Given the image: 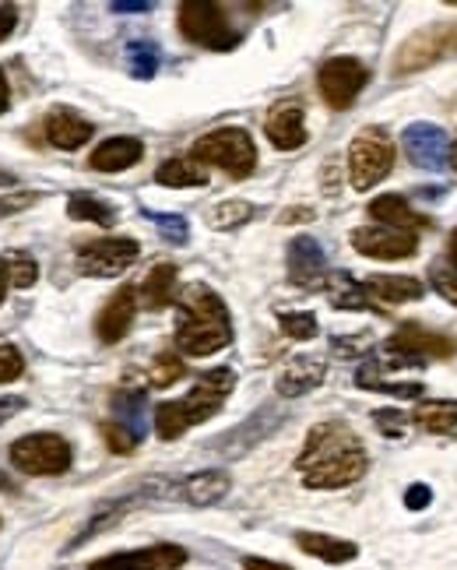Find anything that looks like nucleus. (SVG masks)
Returning a JSON list of instances; mask_svg holds the SVG:
<instances>
[{"instance_id": "nucleus-1", "label": "nucleus", "mask_w": 457, "mask_h": 570, "mask_svg": "<svg viewBox=\"0 0 457 570\" xmlns=\"http://www.w3.org/2000/svg\"><path fill=\"white\" fill-rule=\"evenodd\" d=\"M366 465L369 458L363 440L342 419L317 423L296 458L306 490H342L366 476Z\"/></svg>"}, {"instance_id": "nucleus-2", "label": "nucleus", "mask_w": 457, "mask_h": 570, "mask_svg": "<svg viewBox=\"0 0 457 570\" xmlns=\"http://www.w3.org/2000/svg\"><path fill=\"white\" fill-rule=\"evenodd\" d=\"M180 314H176V345L186 356H215L233 342V320L219 293L207 285L194 282L176 296Z\"/></svg>"}, {"instance_id": "nucleus-3", "label": "nucleus", "mask_w": 457, "mask_h": 570, "mask_svg": "<svg viewBox=\"0 0 457 570\" xmlns=\"http://www.w3.org/2000/svg\"><path fill=\"white\" fill-rule=\"evenodd\" d=\"M233 388H236V374L228 370V366L201 374L191 395L180 398V401H162L159 409H155V430H159V437L162 440H176V437H183L186 430H191V426L219 416L222 401L233 395Z\"/></svg>"}, {"instance_id": "nucleus-4", "label": "nucleus", "mask_w": 457, "mask_h": 570, "mask_svg": "<svg viewBox=\"0 0 457 570\" xmlns=\"http://www.w3.org/2000/svg\"><path fill=\"white\" fill-rule=\"evenodd\" d=\"M194 159L201 166H219L233 180H243L257 166V149H254V138L243 128H219L212 134L197 138Z\"/></svg>"}, {"instance_id": "nucleus-5", "label": "nucleus", "mask_w": 457, "mask_h": 570, "mask_svg": "<svg viewBox=\"0 0 457 570\" xmlns=\"http://www.w3.org/2000/svg\"><path fill=\"white\" fill-rule=\"evenodd\" d=\"M457 57V22H433L419 32H412L394 53V74H415L426 71L440 60Z\"/></svg>"}, {"instance_id": "nucleus-6", "label": "nucleus", "mask_w": 457, "mask_h": 570, "mask_svg": "<svg viewBox=\"0 0 457 570\" xmlns=\"http://www.w3.org/2000/svg\"><path fill=\"white\" fill-rule=\"evenodd\" d=\"M394 170V141L380 128H366L348 145V180L356 191H369Z\"/></svg>"}, {"instance_id": "nucleus-7", "label": "nucleus", "mask_w": 457, "mask_h": 570, "mask_svg": "<svg viewBox=\"0 0 457 570\" xmlns=\"http://www.w3.org/2000/svg\"><path fill=\"white\" fill-rule=\"evenodd\" d=\"M180 32L204 50L240 47V32L228 22L225 8L207 4V0H186V4H180Z\"/></svg>"}, {"instance_id": "nucleus-8", "label": "nucleus", "mask_w": 457, "mask_h": 570, "mask_svg": "<svg viewBox=\"0 0 457 570\" xmlns=\"http://www.w3.org/2000/svg\"><path fill=\"white\" fill-rule=\"evenodd\" d=\"M11 465L26 476H60L71 468V444L60 434H29L11 444Z\"/></svg>"}, {"instance_id": "nucleus-9", "label": "nucleus", "mask_w": 457, "mask_h": 570, "mask_svg": "<svg viewBox=\"0 0 457 570\" xmlns=\"http://www.w3.org/2000/svg\"><path fill=\"white\" fill-rule=\"evenodd\" d=\"M369 71L356 57H331L317 74V89L331 110H348L356 103V95L366 89Z\"/></svg>"}, {"instance_id": "nucleus-10", "label": "nucleus", "mask_w": 457, "mask_h": 570, "mask_svg": "<svg viewBox=\"0 0 457 570\" xmlns=\"http://www.w3.org/2000/svg\"><path fill=\"white\" fill-rule=\"evenodd\" d=\"M384 349L394 363H426V359H450L457 353V342L450 335L405 324V328H398L387 338Z\"/></svg>"}, {"instance_id": "nucleus-11", "label": "nucleus", "mask_w": 457, "mask_h": 570, "mask_svg": "<svg viewBox=\"0 0 457 570\" xmlns=\"http://www.w3.org/2000/svg\"><path fill=\"white\" fill-rule=\"evenodd\" d=\"M141 247L134 240H123V236H106V240H95L89 247L78 251V272L81 275H92V278H116L131 268L138 261Z\"/></svg>"}, {"instance_id": "nucleus-12", "label": "nucleus", "mask_w": 457, "mask_h": 570, "mask_svg": "<svg viewBox=\"0 0 457 570\" xmlns=\"http://www.w3.org/2000/svg\"><path fill=\"white\" fill-rule=\"evenodd\" d=\"M402 145L412 159V166H419V170L436 173L450 162V141H447L444 128H436V124H408L402 134Z\"/></svg>"}, {"instance_id": "nucleus-13", "label": "nucleus", "mask_w": 457, "mask_h": 570, "mask_svg": "<svg viewBox=\"0 0 457 570\" xmlns=\"http://www.w3.org/2000/svg\"><path fill=\"white\" fill-rule=\"evenodd\" d=\"M186 563V553L173 542H159V546H144V549H131V553H110L95 563H89V570H176Z\"/></svg>"}, {"instance_id": "nucleus-14", "label": "nucleus", "mask_w": 457, "mask_h": 570, "mask_svg": "<svg viewBox=\"0 0 457 570\" xmlns=\"http://www.w3.org/2000/svg\"><path fill=\"white\" fill-rule=\"evenodd\" d=\"M352 247H356L363 257H377V261H402L419 251V240L412 233H398V230H384V226H363L352 233Z\"/></svg>"}, {"instance_id": "nucleus-15", "label": "nucleus", "mask_w": 457, "mask_h": 570, "mask_svg": "<svg viewBox=\"0 0 457 570\" xmlns=\"http://www.w3.org/2000/svg\"><path fill=\"white\" fill-rule=\"evenodd\" d=\"M134 314H138V289H131V285H123V289L113 293L110 303H106V307H102L99 317H95V332H99V338L106 342V345L120 342L123 335L131 332Z\"/></svg>"}, {"instance_id": "nucleus-16", "label": "nucleus", "mask_w": 457, "mask_h": 570, "mask_svg": "<svg viewBox=\"0 0 457 570\" xmlns=\"http://www.w3.org/2000/svg\"><path fill=\"white\" fill-rule=\"evenodd\" d=\"M324 272H327V254L314 236H296L288 243V275H293L296 285L314 289V285H321Z\"/></svg>"}, {"instance_id": "nucleus-17", "label": "nucleus", "mask_w": 457, "mask_h": 570, "mask_svg": "<svg viewBox=\"0 0 457 570\" xmlns=\"http://www.w3.org/2000/svg\"><path fill=\"white\" fill-rule=\"evenodd\" d=\"M264 134L272 141L275 149L282 152H293L306 141V116L299 103H278L264 120Z\"/></svg>"}, {"instance_id": "nucleus-18", "label": "nucleus", "mask_w": 457, "mask_h": 570, "mask_svg": "<svg viewBox=\"0 0 457 570\" xmlns=\"http://www.w3.org/2000/svg\"><path fill=\"white\" fill-rule=\"evenodd\" d=\"M92 124L81 113H74V110H53L50 116H47V124H43V134H47V141L53 149H64V152H74V149H81V145H89L92 141Z\"/></svg>"}, {"instance_id": "nucleus-19", "label": "nucleus", "mask_w": 457, "mask_h": 570, "mask_svg": "<svg viewBox=\"0 0 457 570\" xmlns=\"http://www.w3.org/2000/svg\"><path fill=\"white\" fill-rule=\"evenodd\" d=\"M324 374H327L324 359H317V356H299V359H293V363H288L285 370L278 374L275 388H278L282 398H299V395H306V391L321 388V384H324Z\"/></svg>"}, {"instance_id": "nucleus-20", "label": "nucleus", "mask_w": 457, "mask_h": 570, "mask_svg": "<svg viewBox=\"0 0 457 570\" xmlns=\"http://www.w3.org/2000/svg\"><path fill=\"white\" fill-rule=\"evenodd\" d=\"M369 215L380 222L384 230H398V233H415V230H426L429 218L412 212L408 201L402 194H380L369 201Z\"/></svg>"}, {"instance_id": "nucleus-21", "label": "nucleus", "mask_w": 457, "mask_h": 570, "mask_svg": "<svg viewBox=\"0 0 457 570\" xmlns=\"http://www.w3.org/2000/svg\"><path fill=\"white\" fill-rule=\"evenodd\" d=\"M144 155V145L138 138H106L102 145L89 155V166L99 170V173H123V170H131L138 166Z\"/></svg>"}, {"instance_id": "nucleus-22", "label": "nucleus", "mask_w": 457, "mask_h": 570, "mask_svg": "<svg viewBox=\"0 0 457 570\" xmlns=\"http://www.w3.org/2000/svg\"><path fill=\"white\" fill-rule=\"evenodd\" d=\"M228 486H233L228 472H222V468H204V472H194L183 482H176V497L194 507H207V503H219L228 493Z\"/></svg>"}, {"instance_id": "nucleus-23", "label": "nucleus", "mask_w": 457, "mask_h": 570, "mask_svg": "<svg viewBox=\"0 0 457 570\" xmlns=\"http://www.w3.org/2000/svg\"><path fill=\"white\" fill-rule=\"evenodd\" d=\"M366 293L369 299H380V303H412V299H423V282L412 278V275H369L366 282Z\"/></svg>"}, {"instance_id": "nucleus-24", "label": "nucleus", "mask_w": 457, "mask_h": 570, "mask_svg": "<svg viewBox=\"0 0 457 570\" xmlns=\"http://www.w3.org/2000/svg\"><path fill=\"white\" fill-rule=\"evenodd\" d=\"M296 546L303 549V553L317 557L324 563H348V560L359 557V546L356 542L324 536V532H296Z\"/></svg>"}, {"instance_id": "nucleus-25", "label": "nucleus", "mask_w": 457, "mask_h": 570, "mask_svg": "<svg viewBox=\"0 0 457 570\" xmlns=\"http://www.w3.org/2000/svg\"><path fill=\"white\" fill-rule=\"evenodd\" d=\"M180 289H176V264H155V268L149 272V278H144L141 285V299L149 311H162L170 307V303H176Z\"/></svg>"}, {"instance_id": "nucleus-26", "label": "nucleus", "mask_w": 457, "mask_h": 570, "mask_svg": "<svg viewBox=\"0 0 457 570\" xmlns=\"http://www.w3.org/2000/svg\"><path fill=\"white\" fill-rule=\"evenodd\" d=\"M412 423L426 434H457V401H423Z\"/></svg>"}, {"instance_id": "nucleus-27", "label": "nucleus", "mask_w": 457, "mask_h": 570, "mask_svg": "<svg viewBox=\"0 0 457 570\" xmlns=\"http://www.w3.org/2000/svg\"><path fill=\"white\" fill-rule=\"evenodd\" d=\"M327 296H331V307H338V311H373L377 303L369 299L366 293V285L359 282H352L348 275H331L327 282Z\"/></svg>"}, {"instance_id": "nucleus-28", "label": "nucleus", "mask_w": 457, "mask_h": 570, "mask_svg": "<svg viewBox=\"0 0 457 570\" xmlns=\"http://www.w3.org/2000/svg\"><path fill=\"white\" fill-rule=\"evenodd\" d=\"M155 180L162 187H204L207 183V170L201 166L197 159H170L162 162Z\"/></svg>"}, {"instance_id": "nucleus-29", "label": "nucleus", "mask_w": 457, "mask_h": 570, "mask_svg": "<svg viewBox=\"0 0 457 570\" xmlns=\"http://www.w3.org/2000/svg\"><path fill=\"white\" fill-rule=\"evenodd\" d=\"M113 413H116V419L113 423H120L123 430H128L134 440H141L144 437V430H149V419H144V413H149V405H144V395H116L113 398Z\"/></svg>"}, {"instance_id": "nucleus-30", "label": "nucleus", "mask_w": 457, "mask_h": 570, "mask_svg": "<svg viewBox=\"0 0 457 570\" xmlns=\"http://www.w3.org/2000/svg\"><path fill=\"white\" fill-rule=\"evenodd\" d=\"M68 215L78 222H95V226H113L116 212L110 201H102L95 194H71L68 197Z\"/></svg>"}, {"instance_id": "nucleus-31", "label": "nucleus", "mask_w": 457, "mask_h": 570, "mask_svg": "<svg viewBox=\"0 0 457 570\" xmlns=\"http://www.w3.org/2000/svg\"><path fill=\"white\" fill-rule=\"evenodd\" d=\"M251 218H254V205H246V201H222V205H215L212 212H207V226L228 233V230H236Z\"/></svg>"}, {"instance_id": "nucleus-32", "label": "nucleus", "mask_w": 457, "mask_h": 570, "mask_svg": "<svg viewBox=\"0 0 457 570\" xmlns=\"http://www.w3.org/2000/svg\"><path fill=\"white\" fill-rule=\"evenodd\" d=\"M128 64L134 78H152L159 71V47L152 39H134L128 43Z\"/></svg>"}, {"instance_id": "nucleus-33", "label": "nucleus", "mask_w": 457, "mask_h": 570, "mask_svg": "<svg viewBox=\"0 0 457 570\" xmlns=\"http://www.w3.org/2000/svg\"><path fill=\"white\" fill-rule=\"evenodd\" d=\"M359 388H369V391H384V395H394V398H419L423 395V384H390V380H380L373 366H363L359 377H356Z\"/></svg>"}, {"instance_id": "nucleus-34", "label": "nucleus", "mask_w": 457, "mask_h": 570, "mask_svg": "<svg viewBox=\"0 0 457 570\" xmlns=\"http://www.w3.org/2000/svg\"><path fill=\"white\" fill-rule=\"evenodd\" d=\"M4 268H8V282L14 285V289H29V285H35V278H39V264L22 251L4 257Z\"/></svg>"}, {"instance_id": "nucleus-35", "label": "nucleus", "mask_w": 457, "mask_h": 570, "mask_svg": "<svg viewBox=\"0 0 457 570\" xmlns=\"http://www.w3.org/2000/svg\"><path fill=\"white\" fill-rule=\"evenodd\" d=\"M278 324H282V332H285L288 338H296V342L317 338V317H314V314L293 311V314H282V317H278Z\"/></svg>"}, {"instance_id": "nucleus-36", "label": "nucleus", "mask_w": 457, "mask_h": 570, "mask_svg": "<svg viewBox=\"0 0 457 570\" xmlns=\"http://www.w3.org/2000/svg\"><path fill=\"white\" fill-rule=\"evenodd\" d=\"M429 282H433L436 293L457 307V268H454V264H444V261L429 264Z\"/></svg>"}, {"instance_id": "nucleus-37", "label": "nucleus", "mask_w": 457, "mask_h": 570, "mask_svg": "<svg viewBox=\"0 0 457 570\" xmlns=\"http://www.w3.org/2000/svg\"><path fill=\"white\" fill-rule=\"evenodd\" d=\"M183 374H186L183 359L173 356V353H165V356H159L155 366H152V384H155V388H170V384H176Z\"/></svg>"}, {"instance_id": "nucleus-38", "label": "nucleus", "mask_w": 457, "mask_h": 570, "mask_svg": "<svg viewBox=\"0 0 457 570\" xmlns=\"http://www.w3.org/2000/svg\"><path fill=\"white\" fill-rule=\"evenodd\" d=\"M144 218L149 222H155L159 226V233L170 240V243H186V236H191V226H186V218H180V215H155V212H144Z\"/></svg>"}, {"instance_id": "nucleus-39", "label": "nucleus", "mask_w": 457, "mask_h": 570, "mask_svg": "<svg viewBox=\"0 0 457 570\" xmlns=\"http://www.w3.org/2000/svg\"><path fill=\"white\" fill-rule=\"evenodd\" d=\"M26 370V359L22 353L14 349V345H0V384H8V380H18Z\"/></svg>"}, {"instance_id": "nucleus-40", "label": "nucleus", "mask_w": 457, "mask_h": 570, "mask_svg": "<svg viewBox=\"0 0 457 570\" xmlns=\"http://www.w3.org/2000/svg\"><path fill=\"white\" fill-rule=\"evenodd\" d=\"M39 191H18V194H4L0 197V218H8V215H18V212H26L32 205H39Z\"/></svg>"}, {"instance_id": "nucleus-41", "label": "nucleus", "mask_w": 457, "mask_h": 570, "mask_svg": "<svg viewBox=\"0 0 457 570\" xmlns=\"http://www.w3.org/2000/svg\"><path fill=\"white\" fill-rule=\"evenodd\" d=\"M102 437H106V444L113 447L116 455H131L134 447H138V440L128 430H123L120 423H106V426H102Z\"/></svg>"}, {"instance_id": "nucleus-42", "label": "nucleus", "mask_w": 457, "mask_h": 570, "mask_svg": "<svg viewBox=\"0 0 457 570\" xmlns=\"http://www.w3.org/2000/svg\"><path fill=\"white\" fill-rule=\"evenodd\" d=\"M373 423H377L387 437H405V416L402 413H394V409L373 413Z\"/></svg>"}, {"instance_id": "nucleus-43", "label": "nucleus", "mask_w": 457, "mask_h": 570, "mask_svg": "<svg viewBox=\"0 0 457 570\" xmlns=\"http://www.w3.org/2000/svg\"><path fill=\"white\" fill-rule=\"evenodd\" d=\"M433 503V493H429V486H408V493H405V507L408 511H423V507Z\"/></svg>"}, {"instance_id": "nucleus-44", "label": "nucleus", "mask_w": 457, "mask_h": 570, "mask_svg": "<svg viewBox=\"0 0 457 570\" xmlns=\"http://www.w3.org/2000/svg\"><path fill=\"white\" fill-rule=\"evenodd\" d=\"M26 409V398H11V395H0V426H4L11 416H18Z\"/></svg>"}, {"instance_id": "nucleus-45", "label": "nucleus", "mask_w": 457, "mask_h": 570, "mask_svg": "<svg viewBox=\"0 0 457 570\" xmlns=\"http://www.w3.org/2000/svg\"><path fill=\"white\" fill-rule=\"evenodd\" d=\"M18 26V11L11 4H0V39H8Z\"/></svg>"}, {"instance_id": "nucleus-46", "label": "nucleus", "mask_w": 457, "mask_h": 570, "mask_svg": "<svg viewBox=\"0 0 457 570\" xmlns=\"http://www.w3.org/2000/svg\"><path fill=\"white\" fill-rule=\"evenodd\" d=\"M243 570H293L288 563H275V560H264V557H243Z\"/></svg>"}, {"instance_id": "nucleus-47", "label": "nucleus", "mask_w": 457, "mask_h": 570, "mask_svg": "<svg viewBox=\"0 0 457 570\" xmlns=\"http://www.w3.org/2000/svg\"><path fill=\"white\" fill-rule=\"evenodd\" d=\"M113 11H120V14H138V11H152V4H149V0H116Z\"/></svg>"}, {"instance_id": "nucleus-48", "label": "nucleus", "mask_w": 457, "mask_h": 570, "mask_svg": "<svg viewBox=\"0 0 457 570\" xmlns=\"http://www.w3.org/2000/svg\"><path fill=\"white\" fill-rule=\"evenodd\" d=\"M8 106H11V95H8V81H4V71H0V116L8 113Z\"/></svg>"}, {"instance_id": "nucleus-49", "label": "nucleus", "mask_w": 457, "mask_h": 570, "mask_svg": "<svg viewBox=\"0 0 457 570\" xmlns=\"http://www.w3.org/2000/svg\"><path fill=\"white\" fill-rule=\"evenodd\" d=\"M8 296V268H4V257H0V303Z\"/></svg>"}, {"instance_id": "nucleus-50", "label": "nucleus", "mask_w": 457, "mask_h": 570, "mask_svg": "<svg viewBox=\"0 0 457 570\" xmlns=\"http://www.w3.org/2000/svg\"><path fill=\"white\" fill-rule=\"evenodd\" d=\"M0 493H18L14 479H11V476H4V472H0Z\"/></svg>"}, {"instance_id": "nucleus-51", "label": "nucleus", "mask_w": 457, "mask_h": 570, "mask_svg": "<svg viewBox=\"0 0 457 570\" xmlns=\"http://www.w3.org/2000/svg\"><path fill=\"white\" fill-rule=\"evenodd\" d=\"M299 218H314V212H285L282 222H299Z\"/></svg>"}, {"instance_id": "nucleus-52", "label": "nucleus", "mask_w": 457, "mask_h": 570, "mask_svg": "<svg viewBox=\"0 0 457 570\" xmlns=\"http://www.w3.org/2000/svg\"><path fill=\"white\" fill-rule=\"evenodd\" d=\"M447 254H450V264L457 268V230H454V236H450V247H447Z\"/></svg>"}, {"instance_id": "nucleus-53", "label": "nucleus", "mask_w": 457, "mask_h": 570, "mask_svg": "<svg viewBox=\"0 0 457 570\" xmlns=\"http://www.w3.org/2000/svg\"><path fill=\"white\" fill-rule=\"evenodd\" d=\"M450 166L457 170V141H454V145H450Z\"/></svg>"}, {"instance_id": "nucleus-54", "label": "nucleus", "mask_w": 457, "mask_h": 570, "mask_svg": "<svg viewBox=\"0 0 457 570\" xmlns=\"http://www.w3.org/2000/svg\"><path fill=\"white\" fill-rule=\"evenodd\" d=\"M0 183H11V176H8V173H0Z\"/></svg>"}]
</instances>
